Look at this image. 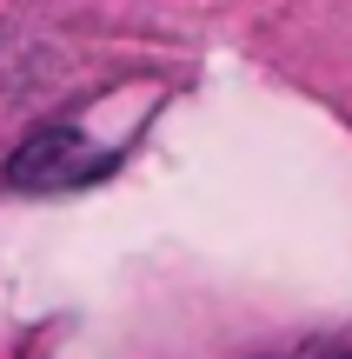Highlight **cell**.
Returning <instances> with one entry per match:
<instances>
[{
  "mask_svg": "<svg viewBox=\"0 0 352 359\" xmlns=\"http://www.w3.org/2000/svg\"><path fill=\"white\" fill-rule=\"evenodd\" d=\"M106 167H113V154H87V140H80L73 127H40L34 140L7 160V180L47 193V187H87V180H100Z\"/></svg>",
  "mask_w": 352,
  "mask_h": 359,
  "instance_id": "cell-1",
  "label": "cell"
}]
</instances>
